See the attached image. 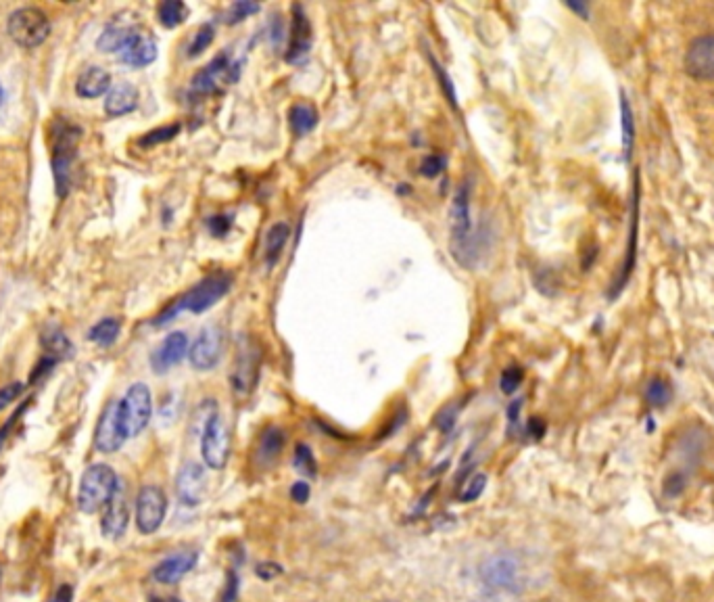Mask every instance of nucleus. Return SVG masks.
Segmentation results:
<instances>
[{"mask_svg":"<svg viewBox=\"0 0 714 602\" xmlns=\"http://www.w3.org/2000/svg\"><path fill=\"white\" fill-rule=\"evenodd\" d=\"M230 287H232V274H228V272H213V274L207 276V279H203L199 285H195L193 289L186 291L182 297H178L174 304L155 320V324H157V327H163V324H168L170 320H174L180 312L201 314V312L216 306L218 301L230 291Z\"/></svg>","mask_w":714,"mask_h":602,"instance_id":"f257e3e1","label":"nucleus"},{"mask_svg":"<svg viewBox=\"0 0 714 602\" xmlns=\"http://www.w3.org/2000/svg\"><path fill=\"white\" fill-rule=\"evenodd\" d=\"M449 228H451V251L454 258L470 268L474 264V245H472V216H470V184L462 182L456 191L454 203L449 210Z\"/></svg>","mask_w":714,"mask_h":602,"instance_id":"f03ea898","label":"nucleus"},{"mask_svg":"<svg viewBox=\"0 0 714 602\" xmlns=\"http://www.w3.org/2000/svg\"><path fill=\"white\" fill-rule=\"evenodd\" d=\"M117 475L111 467L107 465H92L86 469L80 481L78 490V506L80 511L86 515L99 513L101 508L109 504L113 494L117 492Z\"/></svg>","mask_w":714,"mask_h":602,"instance_id":"7ed1b4c3","label":"nucleus"},{"mask_svg":"<svg viewBox=\"0 0 714 602\" xmlns=\"http://www.w3.org/2000/svg\"><path fill=\"white\" fill-rule=\"evenodd\" d=\"M7 30L9 36L19 46H23V49H36V46H40L46 38H49L51 23L49 17H46L40 9L23 7L9 17Z\"/></svg>","mask_w":714,"mask_h":602,"instance_id":"20e7f679","label":"nucleus"},{"mask_svg":"<svg viewBox=\"0 0 714 602\" xmlns=\"http://www.w3.org/2000/svg\"><path fill=\"white\" fill-rule=\"evenodd\" d=\"M151 412H153V400L149 387L145 383L132 385L126 391L124 400L119 402V419H122L126 437H136L138 433L145 431L151 421Z\"/></svg>","mask_w":714,"mask_h":602,"instance_id":"39448f33","label":"nucleus"},{"mask_svg":"<svg viewBox=\"0 0 714 602\" xmlns=\"http://www.w3.org/2000/svg\"><path fill=\"white\" fill-rule=\"evenodd\" d=\"M259 362H261V352L257 350V343L249 337L238 341V352L234 356L232 373H230V383L236 398H247L255 389L259 379Z\"/></svg>","mask_w":714,"mask_h":602,"instance_id":"423d86ee","label":"nucleus"},{"mask_svg":"<svg viewBox=\"0 0 714 602\" xmlns=\"http://www.w3.org/2000/svg\"><path fill=\"white\" fill-rule=\"evenodd\" d=\"M241 74L238 63H232L228 55H218L205 69L195 76L193 92L197 95H220L228 84H234Z\"/></svg>","mask_w":714,"mask_h":602,"instance_id":"0eeeda50","label":"nucleus"},{"mask_svg":"<svg viewBox=\"0 0 714 602\" xmlns=\"http://www.w3.org/2000/svg\"><path fill=\"white\" fill-rule=\"evenodd\" d=\"M201 452L203 460L209 469L222 471L230 456V433L226 425L218 414H211L205 429H203V439H201Z\"/></svg>","mask_w":714,"mask_h":602,"instance_id":"6e6552de","label":"nucleus"},{"mask_svg":"<svg viewBox=\"0 0 714 602\" xmlns=\"http://www.w3.org/2000/svg\"><path fill=\"white\" fill-rule=\"evenodd\" d=\"M168 513V498L157 485H145L136 498V525L142 534H155Z\"/></svg>","mask_w":714,"mask_h":602,"instance_id":"1a4fd4ad","label":"nucleus"},{"mask_svg":"<svg viewBox=\"0 0 714 602\" xmlns=\"http://www.w3.org/2000/svg\"><path fill=\"white\" fill-rule=\"evenodd\" d=\"M222 350H224V331L218 327V324H209V327H205L199 333L193 347H190L188 358L195 370L205 373V370L216 368V364L222 358Z\"/></svg>","mask_w":714,"mask_h":602,"instance_id":"9d476101","label":"nucleus"},{"mask_svg":"<svg viewBox=\"0 0 714 602\" xmlns=\"http://www.w3.org/2000/svg\"><path fill=\"white\" fill-rule=\"evenodd\" d=\"M126 439L122 419H119V402H109L94 431V446L103 454H113L124 446Z\"/></svg>","mask_w":714,"mask_h":602,"instance_id":"9b49d317","label":"nucleus"},{"mask_svg":"<svg viewBox=\"0 0 714 602\" xmlns=\"http://www.w3.org/2000/svg\"><path fill=\"white\" fill-rule=\"evenodd\" d=\"M209 490L207 473L197 462H188L178 473L176 494L184 506H199Z\"/></svg>","mask_w":714,"mask_h":602,"instance_id":"f8f14e48","label":"nucleus"},{"mask_svg":"<svg viewBox=\"0 0 714 602\" xmlns=\"http://www.w3.org/2000/svg\"><path fill=\"white\" fill-rule=\"evenodd\" d=\"M685 69L696 80H714V36H702L689 44Z\"/></svg>","mask_w":714,"mask_h":602,"instance_id":"ddd939ff","label":"nucleus"},{"mask_svg":"<svg viewBox=\"0 0 714 602\" xmlns=\"http://www.w3.org/2000/svg\"><path fill=\"white\" fill-rule=\"evenodd\" d=\"M188 352V337L182 331H176L163 339V343L157 347L151 356V364L157 375L168 373L170 368L180 364Z\"/></svg>","mask_w":714,"mask_h":602,"instance_id":"4468645a","label":"nucleus"},{"mask_svg":"<svg viewBox=\"0 0 714 602\" xmlns=\"http://www.w3.org/2000/svg\"><path fill=\"white\" fill-rule=\"evenodd\" d=\"M119 57L132 67H145L157 59V42L149 32L136 28Z\"/></svg>","mask_w":714,"mask_h":602,"instance_id":"2eb2a0df","label":"nucleus"},{"mask_svg":"<svg viewBox=\"0 0 714 602\" xmlns=\"http://www.w3.org/2000/svg\"><path fill=\"white\" fill-rule=\"evenodd\" d=\"M128 519H130V511H128L126 496H124L122 488H117V492L113 494V498L105 506V513H103V519H101L103 534L107 538H111V540L122 538L126 527H128Z\"/></svg>","mask_w":714,"mask_h":602,"instance_id":"dca6fc26","label":"nucleus"},{"mask_svg":"<svg viewBox=\"0 0 714 602\" xmlns=\"http://www.w3.org/2000/svg\"><path fill=\"white\" fill-rule=\"evenodd\" d=\"M309 49H312V28H309V21L299 5L293 7V28H291V44L287 61L289 63H301Z\"/></svg>","mask_w":714,"mask_h":602,"instance_id":"f3484780","label":"nucleus"},{"mask_svg":"<svg viewBox=\"0 0 714 602\" xmlns=\"http://www.w3.org/2000/svg\"><path fill=\"white\" fill-rule=\"evenodd\" d=\"M197 565V552H180L174 554V557L165 559L163 563H159L153 571L155 580L159 584H176L180 582L182 577Z\"/></svg>","mask_w":714,"mask_h":602,"instance_id":"a211bd4d","label":"nucleus"},{"mask_svg":"<svg viewBox=\"0 0 714 602\" xmlns=\"http://www.w3.org/2000/svg\"><path fill=\"white\" fill-rule=\"evenodd\" d=\"M136 105H138V90L128 82H119L109 90L105 111L113 115V118H119V115L134 111Z\"/></svg>","mask_w":714,"mask_h":602,"instance_id":"6ab92c4d","label":"nucleus"},{"mask_svg":"<svg viewBox=\"0 0 714 602\" xmlns=\"http://www.w3.org/2000/svg\"><path fill=\"white\" fill-rule=\"evenodd\" d=\"M109 86H111V76L105 72L103 67L92 65L78 78L76 90H78V95L84 99H97V97L105 95Z\"/></svg>","mask_w":714,"mask_h":602,"instance_id":"aec40b11","label":"nucleus"},{"mask_svg":"<svg viewBox=\"0 0 714 602\" xmlns=\"http://www.w3.org/2000/svg\"><path fill=\"white\" fill-rule=\"evenodd\" d=\"M284 448V433L278 427H268L259 437V446H257V458L264 462V465H272V462L278 460V456L282 454Z\"/></svg>","mask_w":714,"mask_h":602,"instance_id":"412c9836","label":"nucleus"},{"mask_svg":"<svg viewBox=\"0 0 714 602\" xmlns=\"http://www.w3.org/2000/svg\"><path fill=\"white\" fill-rule=\"evenodd\" d=\"M134 30H136L134 26L130 28V26H122V23H111L99 38V49L105 53H122Z\"/></svg>","mask_w":714,"mask_h":602,"instance_id":"4be33fe9","label":"nucleus"},{"mask_svg":"<svg viewBox=\"0 0 714 602\" xmlns=\"http://www.w3.org/2000/svg\"><path fill=\"white\" fill-rule=\"evenodd\" d=\"M483 573H485V580H487L489 584H495V586H499V588H508V586H512L514 580H516V565H514L510 559H506V557L493 559V561L489 563V567L483 569Z\"/></svg>","mask_w":714,"mask_h":602,"instance_id":"5701e85b","label":"nucleus"},{"mask_svg":"<svg viewBox=\"0 0 714 602\" xmlns=\"http://www.w3.org/2000/svg\"><path fill=\"white\" fill-rule=\"evenodd\" d=\"M289 122H291V128L297 136H305L312 132L318 124V111L314 105H309V103H299V105H293V109L289 111Z\"/></svg>","mask_w":714,"mask_h":602,"instance_id":"b1692460","label":"nucleus"},{"mask_svg":"<svg viewBox=\"0 0 714 602\" xmlns=\"http://www.w3.org/2000/svg\"><path fill=\"white\" fill-rule=\"evenodd\" d=\"M289 235H291V228H289V224H284V222H278L268 230V237H266V262H268V266H272L278 260L282 247L287 245V241H289Z\"/></svg>","mask_w":714,"mask_h":602,"instance_id":"393cba45","label":"nucleus"},{"mask_svg":"<svg viewBox=\"0 0 714 602\" xmlns=\"http://www.w3.org/2000/svg\"><path fill=\"white\" fill-rule=\"evenodd\" d=\"M159 21L163 28H178L180 23H184V19L188 17V7L180 0H168V3H161L157 9Z\"/></svg>","mask_w":714,"mask_h":602,"instance_id":"a878e982","label":"nucleus"},{"mask_svg":"<svg viewBox=\"0 0 714 602\" xmlns=\"http://www.w3.org/2000/svg\"><path fill=\"white\" fill-rule=\"evenodd\" d=\"M119 329H122V324H119V320L105 318L99 324H94V327L88 333V339L94 341V343H99V345H111L117 339Z\"/></svg>","mask_w":714,"mask_h":602,"instance_id":"bb28decb","label":"nucleus"},{"mask_svg":"<svg viewBox=\"0 0 714 602\" xmlns=\"http://www.w3.org/2000/svg\"><path fill=\"white\" fill-rule=\"evenodd\" d=\"M646 396H648V402H650L652 406L662 408V406L669 404V400H671V387H669V383L662 381V379H652V381L648 383Z\"/></svg>","mask_w":714,"mask_h":602,"instance_id":"cd10ccee","label":"nucleus"},{"mask_svg":"<svg viewBox=\"0 0 714 602\" xmlns=\"http://www.w3.org/2000/svg\"><path fill=\"white\" fill-rule=\"evenodd\" d=\"M295 467L299 469V473L309 475V477H314L318 473V462H316L312 450H309L305 444H299L295 448Z\"/></svg>","mask_w":714,"mask_h":602,"instance_id":"c85d7f7f","label":"nucleus"},{"mask_svg":"<svg viewBox=\"0 0 714 602\" xmlns=\"http://www.w3.org/2000/svg\"><path fill=\"white\" fill-rule=\"evenodd\" d=\"M259 9H261V7H259L257 3H249V0H241V3H234V5L226 11L224 21L228 23V26H234V23L247 19L249 15L259 13Z\"/></svg>","mask_w":714,"mask_h":602,"instance_id":"c756f323","label":"nucleus"},{"mask_svg":"<svg viewBox=\"0 0 714 602\" xmlns=\"http://www.w3.org/2000/svg\"><path fill=\"white\" fill-rule=\"evenodd\" d=\"M178 132H180V124L157 128V130L149 132L145 138H142L140 145L142 147H153V145H159V143H168V141H172V138H176Z\"/></svg>","mask_w":714,"mask_h":602,"instance_id":"7c9ffc66","label":"nucleus"},{"mask_svg":"<svg viewBox=\"0 0 714 602\" xmlns=\"http://www.w3.org/2000/svg\"><path fill=\"white\" fill-rule=\"evenodd\" d=\"M213 38H216V30H213V26H203L193 42H190V49H188V55L190 57H199L203 51H207V46L213 42Z\"/></svg>","mask_w":714,"mask_h":602,"instance_id":"2f4dec72","label":"nucleus"},{"mask_svg":"<svg viewBox=\"0 0 714 602\" xmlns=\"http://www.w3.org/2000/svg\"><path fill=\"white\" fill-rule=\"evenodd\" d=\"M485 483H487V477H485V475H481V473L472 475V477L466 481L462 492H460V500H462V502H472V500L479 498V496L483 494V490H485Z\"/></svg>","mask_w":714,"mask_h":602,"instance_id":"473e14b6","label":"nucleus"},{"mask_svg":"<svg viewBox=\"0 0 714 602\" xmlns=\"http://www.w3.org/2000/svg\"><path fill=\"white\" fill-rule=\"evenodd\" d=\"M522 379H525V373H522L520 366H508L502 373V379H499V385H502L504 393H514L520 387Z\"/></svg>","mask_w":714,"mask_h":602,"instance_id":"72a5a7b5","label":"nucleus"},{"mask_svg":"<svg viewBox=\"0 0 714 602\" xmlns=\"http://www.w3.org/2000/svg\"><path fill=\"white\" fill-rule=\"evenodd\" d=\"M443 172V159L439 155H428L422 161V174L428 178H435Z\"/></svg>","mask_w":714,"mask_h":602,"instance_id":"f704fd0d","label":"nucleus"},{"mask_svg":"<svg viewBox=\"0 0 714 602\" xmlns=\"http://www.w3.org/2000/svg\"><path fill=\"white\" fill-rule=\"evenodd\" d=\"M433 65H435V72H437V76H439V82H441V86H443V90H445V95H447L449 103L456 107V92H454V84H451L449 76L445 74V69H443L439 63H435V59H433Z\"/></svg>","mask_w":714,"mask_h":602,"instance_id":"c9c22d12","label":"nucleus"},{"mask_svg":"<svg viewBox=\"0 0 714 602\" xmlns=\"http://www.w3.org/2000/svg\"><path fill=\"white\" fill-rule=\"evenodd\" d=\"M230 226H232V220L228 216H213V218H209V230L216 237H224L230 230Z\"/></svg>","mask_w":714,"mask_h":602,"instance_id":"e433bc0d","label":"nucleus"},{"mask_svg":"<svg viewBox=\"0 0 714 602\" xmlns=\"http://www.w3.org/2000/svg\"><path fill=\"white\" fill-rule=\"evenodd\" d=\"M21 389L23 387L19 383H13V385H7L5 389H0V410H5L11 402H15L19 398Z\"/></svg>","mask_w":714,"mask_h":602,"instance_id":"4c0bfd02","label":"nucleus"},{"mask_svg":"<svg viewBox=\"0 0 714 602\" xmlns=\"http://www.w3.org/2000/svg\"><path fill=\"white\" fill-rule=\"evenodd\" d=\"M291 498H293L295 502H299V504L307 502V498H309V485L303 483V481L295 483L293 490H291Z\"/></svg>","mask_w":714,"mask_h":602,"instance_id":"58836bf2","label":"nucleus"},{"mask_svg":"<svg viewBox=\"0 0 714 602\" xmlns=\"http://www.w3.org/2000/svg\"><path fill=\"white\" fill-rule=\"evenodd\" d=\"M451 425H454V408H447V410H443V412L439 414L437 427L443 429V431H449Z\"/></svg>","mask_w":714,"mask_h":602,"instance_id":"ea45409f","label":"nucleus"},{"mask_svg":"<svg viewBox=\"0 0 714 602\" xmlns=\"http://www.w3.org/2000/svg\"><path fill=\"white\" fill-rule=\"evenodd\" d=\"M236 584H238L236 575H234V571H230V573H228V592L222 596V602H234V598H236Z\"/></svg>","mask_w":714,"mask_h":602,"instance_id":"a19ab883","label":"nucleus"},{"mask_svg":"<svg viewBox=\"0 0 714 602\" xmlns=\"http://www.w3.org/2000/svg\"><path fill=\"white\" fill-rule=\"evenodd\" d=\"M529 429H531V433H535V437H541V435H543V423H541L539 419H533V421L529 423Z\"/></svg>","mask_w":714,"mask_h":602,"instance_id":"79ce46f5","label":"nucleus"},{"mask_svg":"<svg viewBox=\"0 0 714 602\" xmlns=\"http://www.w3.org/2000/svg\"><path fill=\"white\" fill-rule=\"evenodd\" d=\"M151 602H180V600H174V598H172V600H163V598H153Z\"/></svg>","mask_w":714,"mask_h":602,"instance_id":"37998d69","label":"nucleus"},{"mask_svg":"<svg viewBox=\"0 0 714 602\" xmlns=\"http://www.w3.org/2000/svg\"><path fill=\"white\" fill-rule=\"evenodd\" d=\"M0 103H3V88H0Z\"/></svg>","mask_w":714,"mask_h":602,"instance_id":"c03bdc74","label":"nucleus"}]
</instances>
